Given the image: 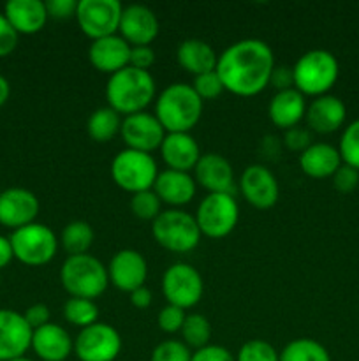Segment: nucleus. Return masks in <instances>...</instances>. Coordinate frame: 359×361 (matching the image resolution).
I'll list each match as a JSON object with an SVG mask.
<instances>
[{
  "mask_svg": "<svg viewBox=\"0 0 359 361\" xmlns=\"http://www.w3.org/2000/svg\"><path fill=\"white\" fill-rule=\"evenodd\" d=\"M275 63L273 49L263 39H241L218 55L217 74L225 90L239 97H253L270 85Z\"/></svg>",
  "mask_w": 359,
  "mask_h": 361,
  "instance_id": "nucleus-1",
  "label": "nucleus"
},
{
  "mask_svg": "<svg viewBox=\"0 0 359 361\" xmlns=\"http://www.w3.org/2000/svg\"><path fill=\"white\" fill-rule=\"evenodd\" d=\"M106 99L109 108L123 116L141 113L155 99V80L150 71L123 67L111 74L106 83Z\"/></svg>",
  "mask_w": 359,
  "mask_h": 361,
  "instance_id": "nucleus-2",
  "label": "nucleus"
},
{
  "mask_svg": "<svg viewBox=\"0 0 359 361\" xmlns=\"http://www.w3.org/2000/svg\"><path fill=\"white\" fill-rule=\"evenodd\" d=\"M201 115L203 101L189 83H171L155 99V116L165 133H190Z\"/></svg>",
  "mask_w": 359,
  "mask_h": 361,
  "instance_id": "nucleus-3",
  "label": "nucleus"
},
{
  "mask_svg": "<svg viewBox=\"0 0 359 361\" xmlns=\"http://www.w3.org/2000/svg\"><path fill=\"white\" fill-rule=\"evenodd\" d=\"M60 282L70 298L95 300L109 286L108 267L90 254L69 256L60 268Z\"/></svg>",
  "mask_w": 359,
  "mask_h": 361,
  "instance_id": "nucleus-4",
  "label": "nucleus"
},
{
  "mask_svg": "<svg viewBox=\"0 0 359 361\" xmlns=\"http://www.w3.org/2000/svg\"><path fill=\"white\" fill-rule=\"evenodd\" d=\"M294 88L303 95L320 97L334 87L340 74L336 56L327 49H310L292 66Z\"/></svg>",
  "mask_w": 359,
  "mask_h": 361,
  "instance_id": "nucleus-5",
  "label": "nucleus"
},
{
  "mask_svg": "<svg viewBox=\"0 0 359 361\" xmlns=\"http://www.w3.org/2000/svg\"><path fill=\"white\" fill-rule=\"evenodd\" d=\"M151 235L157 240L158 245L176 254L194 250L199 245L201 236H203L196 217L178 208L160 212V215L151 222Z\"/></svg>",
  "mask_w": 359,
  "mask_h": 361,
  "instance_id": "nucleus-6",
  "label": "nucleus"
},
{
  "mask_svg": "<svg viewBox=\"0 0 359 361\" xmlns=\"http://www.w3.org/2000/svg\"><path fill=\"white\" fill-rule=\"evenodd\" d=\"M158 168L153 155L144 152L125 150L118 152L111 161V178L120 189L130 194L153 189Z\"/></svg>",
  "mask_w": 359,
  "mask_h": 361,
  "instance_id": "nucleus-7",
  "label": "nucleus"
},
{
  "mask_svg": "<svg viewBox=\"0 0 359 361\" xmlns=\"http://www.w3.org/2000/svg\"><path fill=\"white\" fill-rule=\"evenodd\" d=\"M9 240L14 257L27 267L48 264L58 250V238L53 229L41 222H32L25 228L16 229Z\"/></svg>",
  "mask_w": 359,
  "mask_h": 361,
  "instance_id": "nucleus-8",
  "label": "nucleus"
},
{
  "mask_svg": "<svg viewBox=\"0 0 359 361\" xmlns=\"http://www.w3.org/2000/svg\"><path fill=\"white\" fill-rule=\"evenodd\" d=\"M194 217L201 235L218 240L234 231L239 219V208L232 194H208L199 203Z\"/></svg>",
  "mask_w": 359,
  "mask_h": 361,
  "instance_id": "nucleus-9",
  "label": "nucleus"
},
{
  "mask_svg": "<svg viewBox=\"0 0 359 361\" xmlns=\"http://www.w3.org/2000/svg\"><path fill=\"white\" fill-rule=\"evenodd\" d=\"M204 284L199 271L189 263H175L162 275V293L169 305L187 310L203 298Z\"/></svg>",
  "mask_w": 359,
  "mask_h": 361,
  "instance_id": "nucleus-10",
  "label": "nucleus"
},
{
  "mask_svg": "<svg viewBox=\"0 0 359 361\" xmlns=\"http://www.w3.org/2000/svg\"><path fill=\"white\" fill-rule=\"evenodd\" d=\"M122 353V337L111 324L95 323L74 338V355L80 361H115Z\"/></svg>",
  "mask_w": 359,
  "mask_h": 361,
  "instance_id": "nucleus-11",
  "label": "nucleus"
},
{
  "mask_svg": "<svg viewBox=\"0 0 359 361\" xmlns=\"http://www.w3.org/2000/svg\"><path fill=\"white\" fill-rule=\"evenodd\" d=\"M122 13L123 7L118 0H80L76 20L84 35L95 41L118 32Z\"/></svg>",
  "mask_w": 359,
  "mask_h": 361,
  "instance_id": "nucleus-12",
  "label": "nucleus"
},
{
  "mask_svg": "<svg viewBox=\"0 0 359 361\" xmlns=\"http://www.w3.org/2000/svg\"><path fill=\"white\" fill-rule=\"evenodd\" d=\"M165 129L155 115L148 111L134 113V115L123 116L120 136L125 141L127 148L144 154H151L160 148L165 137Z\"/></svg>",
  "mask_w": 359,
  "mask_h": 361,
  "instance_id": "nucleus-13",
  "label": "nucleus"
},
{
  "mask_svg": "<svg viewBox=\"0 0 359 361\" xmlns=\"http://www.w3.org/2000/svg\"><path fill=\"white\" fill-rule=\"evenodd\" d=\"M239 190L246 203L259 210H267L277 204L280 187L273 173L263 164H252L243 169L239 176Z\"/></svg>",
  "mask_w": 359,
  "mask_h": 361,
  "instance_id": "nucleus-14",
  "label": "nucleus"
},
{
  "mask_svg": "<svg viewBox=\"0 0 359 361\" xmlns=\"http://www.w3.org/2000/svg\"><path fill=\"white\" fill-rule=\"evenodd\" d=\"M37 196L23 187H11L0 192V224L6 228L16 229L35 222L39 214Z\"/></svg>",
  "mask_w": 359,
  "mask_h": 361,
  "instance_id": "nucleus-15",
  "label": "nucleus"
},
{
  "mask_svg": "<svg viewBox=\"0 0 359 361\" xmlns=\"http://www.w3.org/2000/svg\"><path fill=\"white\" fill-rule=\"evenodd\" d=\"M109 282L125 293L143 288L148 277V264L143 254L134 249H122L111 257L108 267Z\"/></svg>",
  "mask_w": 359,
  "mask_h": 361,
  "instance_id": "nucleus-16",
  "label": "nucleus"
},
{
  "mask_svg": "<svg viewBox=\"0 0 359 361\" xmlns=\"http://www.w3.org/2000/svg\"><path fill=\"white\" fill-rule=\"evenodd\" d=\"M32 331L23 314L11 309L0 310V361L23 358L30 349Z\"/></svg>",
  "mask_w": 359,
  "mask_h": 361,
  "instance_id": "nucleus-17",
  "label": "nucleus"
},
{
  "mask_svg": "<svg viewBox=\"0 0 359 361\" xmlns=\"http://www.w3.org/2000/svg\"><path fill=\"white\" fill-rule=\"evenodd\" d=\"M118 32L130 46H150L158 35L157 14L143 4H130L123 7Z\"/></svg>",
  "mask_w": 359,
  "mask_h": 361,
  "instance_id": "nucleus-18",
  "label": "nucleus"
},
{
  "mask_svg": "<svg viewBox=\"0 0 359 361\" xmlns=\"http://www.w3.org/2000/svg\"><path fill=\"white\" fill-rule=\"evenodd\" d=\"M194 180L208 194H232L234 192V171L224 155L203 154L194 168Z\"/></svg>",
  "mask_w": 359,
  "mask_h": 361,
  "instance_id": "nucleus-19",
  "label": "nucleus"
},
{
  "mask_svg": "<svg viewBox=\"0 0 359 361\" xmlns=\"http://www.w3.org/2000/svg\"><path fill=\"white\" fill-rule=\"evenodd\" d=\"M129 59L130 44L118 34L95 39L88 48V60L92 66L109 76L129 66Z\"/></svg>",
  "mask_w": 359,
  "mask_h": 361,
  "instance_id": "nucleus-20",
  "label": "nucleus"
},
{
  "mask_svg": "<svg viewBox=\"0 0 359 361\" xmlns=\"http://www.w3.org/2000/svg\"><path fill=\"white\" fill-rule=\"evenodd\" d=\"M345 118H347V108L336 95L326 94L313 97V101L306 104V126L319 134L334 133L344 126Z\"/></svg>",
  "mask_w": 359,
  "mask_h": 361,
  "instance_id": "nucleus-21",
  "label": "nucleus"
},
{
  "mask_svg": "<svg viewBox=\"0 0 359 361\" xmlns=\"http://www.w3.org/2000/svg\"><path fill=\"white\" fill-rule=\"evenodd\" d=\"M162 161L168 169L190 173L201 159V148L190 133H168L160 145Z\"/></svg>",
  "mask_w": 359,
  "mask_h": 361,
  "instance_id": "nucleus-22",
  "label": "nucleus"
},
{
  "mask_svg": "<svg viewBox=\"0 0 359 361\" xmlns=\"http://www.w3.org/2000/svg\"><path fill=\"white\" fill-rule=\"evenodd\" d=\"M30 349L42 361H65L74 353V341L65 328L49 323L32 331Z\"/></svg>",
  "mask_w": 359,
  "mask_h": 361,
  "instance_id": "nucleus-23",
  "label": "nucleus"
},
{
  "mask_svg": "<svg viewBox=\"0 0 359 361\" xmlns=\"http://www.w3.org/2000/svg\"><path fill=\"white\" fill-rule=\"evenodd\" d=\"M153 192L162 203L171 204V207H183L196 196V180L190 173L165 169V171H158L153 183Z\"/></svg>",
  "mask_w": 359,
  "mask_h": 361,
  "instance_id": "nucleus-24",
  "label": "nucleus"
},
{
  "mask_svg": "<svg viewBox=\"0 0 359 361\" xmlns=\"http://www.w3.org/2000/svg\"><path fill=\"white\" fill-rule=\"evenodd\" d=\"M4 16L18 34L25 35L41 32L49 18L46 4L41 0H9L4 7Z\"/></svg>",
  "mask_w": 359,
  "mask_h": 361,
  "instance_id": "nucleus-25",
  "label": "nucleus"
},
{
  "mask_svg": "<svg viewBox=\"0 0 359 361\" xmlns=\"http://www.w3.org/2000/svg\"><path fill=\"white\" fill-rule=\"evenodd\" d=\"M267 113H270V120L273 122V126H277L278 129L289 130L292 127H298L306 113L305 95L296 88L277 92L271 97Z\"/></svg>",
  "mask_w": 359,
  "mask_h": 361,
  "instance_id": "nucleus-26",
  "label": "nucleus"
},
{
  "mask_svg": "<svg viewBox=\"0 0 359 361\" xmlns=\"http://www.w3.org/2000/svg\"><path fill=\"white\" fill-rule=\"evenodd\" d=\"M341 164L340 152L329 143H312L299 154V168L312 178H329Z\"/></svg>",
  "mask_w": 359,
  "mask_h": 361,
  "instance_id": "nucleus-27",
  "label": "nucleus"
},
{
  "mask_svg": "<svg viewBox=\"0 0 359 361\" xmlns=\"http://www.w3.org/2000/svg\"><path fill=\"white\" fill-rule=\"evenodd\" d=\"M176 60L187 73L199 76V74L217 69L218 55L206 41L190 37L180 42L178 49H176Z\"/></svg>",
  "mask_w": 359,
  "mask_h": 361,
  "instance_id": "nucleus-28",
  "label": "nucleus"
},
{
  "mask_svg": "<svg viewBox=\"0 0 359 361\" xmlns=\"http://www.w3.org/2000/svg\"><path fill=\"white\" fill-rule=\"evenodd\" d=\"M122 120V115L116 113L113 108H109V106L95 109V111L88 116V136L94 141H97V143H108V141H111L116 134H120Z\"/></svg>",
  "mask_w": 359,
  "mask_h": 361,
  "instance_id": "nucleus-29",
  "label": "nucleus"
},
{
  "mask_svg": "<svg viewBox=\"0 0 359 361\" xmlns=\"http://www.w3.org/2000/svg\"><path fill=\"white\" fill-rule=\"evenodd\" d=\"M95 238L92 226L84 221H73L62 229L60 243L69 252V256H80L87 254Z\"/></svg>",
  "mask_w": 359,
  "mask_h": 361,
  "instance_id": "nucleus-30",
  "label": "nucleus"
},
{
  "mask_svg": "<svg viewBox=\"0 0 359 361\" xmlns=\"http://www.w3.org/2000/svg\"><path fill=\"white\" fill-rule=\"evenodd\" d=\"M280 361H331L329 353L313 338H296L280 351Z\"/></svg>",
  "mask_w": 359,
  "mask_h": 361,
  "instance_id": "nucleus-31",
  "label": "nucleus"
},
{
  "mask_svg": "<svg viewBox=\"0 0 359 361\" xmlns=\"http://www.w3.org/2000/svg\"><path fill=\"white\" fill-rule=\"evenodd\" d=\"M182 337H183V344L187 348L197 349L201 348H206L210 344V338H211V324L203 314H187L185 317V323L182 326Z\"/></svg>",
  "mask_w": 359,
  "mask_h": 361,
  "instance_id": "nucleus-32",
  "label": "nucleus"
},
{
  "mask_svg": "<svg viewBox=\"0 0 359 361\" xmlns=\"http://www.w3.org/2000/svg\"><path fill=\"white\" fill-rule=\"evenodd\" d=\"M63 317L67 319V323L83 330V328L97 323L99 309L94 300L69 298L63 303Z\"/></svg>",
  "mask_w": 359,
  "mask_h": 361,
  "instance_id": "nucleus-33",
  "label": "nucleus"
},
{
  "mask_svg": "<svg viewBox=\"0 0 359 361\" xmlns=\"http://www.w3.org/2000/svg\"><path fill=\"white\" fill-rule=\"evenodd\" d=\"M341 162L347 166H352L359 171V118L348 123L344 129L338 145Z\"/></svg>",
  "mask_w": 359,
  "mask_h": 361,
  "instance_id": "nucleus-34",
  "label": "nucleus"
},
{
  "mask_svg": "<svg viewBox=\"0 0 359 361\" xmlns=\"http://www.w3.org/2000/svg\"><path fill=\"white\" fill-rule=\"evenodd\" d=\"M130 212L136 215L141 221H151L160 215L162 212V201L158 200L153 189L143 190V192H136L130 197Z\"/></svg>",
  "mask_w": 359,
  "mask_h": 361,
  "instance_id": "nucleus-35",
  "label": "nucleus"
},
{
  "mask_svg": "<svg viewBox=\"0 0 359 361\" xmlns=\"http://www.w3.org/2000/svg\"><path fill=\"white\" fill-rule=\"evenodd\" d=\"M236 361H280V353L270 342L253 338L239 348Z\"/></svg>",
  "mask_w": 359,
  "mask_h": 361,
  "instance_id": "nucleus-36",
  "label": "nucleus"
},
{
  "mask_svg": "<svg viewBox=\"0 0 359 361\" xmlns=\"http://www.w3.org/2000/svg\"><path fill=\"white\" fill-rule=\"evenodd\" d=\"M192 360V351L187 348L182 341H169L160 342L157 348L151 351V361H190Z\"/></svg>",
  "mask_w": 359,
  "mask_h": 361,
  "instance_id": "nucleus-37",
  "label": "nucleus"
},
{
  "mask_svg": "<svg viewBox=\"0 0 359 361\" xmlns=\"http://www.w3.org/2000/svg\"><path fill=\"white\" fill-rule=\"evenodd\" d=\"M192 88L196 90V94L199 95L201 101H213V99L220 97L222 92L225 90L222 80L218 78L217 71H210V73L199 74V76H194Z\"/></svg>",
  "mask_w": 359,
  "mask_h": 361,
  "instance_id": "nucleus-38",
  "label": "nucleus"
},
{
  "mask_svg": "<svg viewBox=\"0 0 359 361\" xmlns=\"http://www.w3.org/2000/svg\"><path fill=\"white\" fill-rule=\"evenodd\" d=\"M185 310L180 309L175 305H165L164 309H160L157 316V324L164 334H178L182 331L183 323H185Z\"/></svg>",
  "mask_w": 359,
  "mask_h": 361,
  "instance_id": "nucleus-39",
  "label": "nucleus"
},
{
  "mask_svg": "<svg viewBox=\"0 0 359 361\" xmlns=\"http://www.w3.org/2000/svg\"><path fill=\"white\" fill-rule=\"evenodd\" d=\"M331 178H333V185L338 192H352L359 185V171L347 164H341Z\"/></svg>",
  "mask_w": 359,
  "mask_h": 361,
  "instance_id": "nucleus-40",
  "label": "nucleus"
},
{
  "mask_svg": "<svg viewBox=\"0 0 359 361\" xmlns=\"http://www.w3.org/2000/svg\"><path fill=\"white\" fill-rule=\"evenodd\" d=\"M18 37H20V34L14 30L7 18L0 13V56L11 55L16 49Z\"/></svg>",
  "mask_w": 359,
  "mask_h": 361,
  "instance_id": "nucleus-41",
  "label": "nucleus"
},
{
  "mask_svg": "<svg viewBox=\"0 0 359 361\" xmlns=\"http://www.w3.org/2000/svg\"><path fill=\"white\" fill-rule=\"evenodd\" d=\"M44 4L49 18H55V20L76 18L77 0H48V2Z\"/></svg>",
  "mask_w": 359,
  "mask_h": 361,
  "instance_id": "nucleus-42",
  "label": "nucleus"
},
{
  "mask_svg": "<svg viewBox=\"0 0 359 361\" xmlns=\"http://www.w3.org/2000/svg\"><path fill=\"white\" fill-rule=\"evenodd\" d=\"M190 361H236V358L229 349L222 348V345L208 344L206 348L194 351Z\"/></svg>",
  "mask_w": 359,
  "mask_h": 361,
  "instance_id": "nucleus-43",
  "label": "nucleus"
},
{
  "mask_svg": "<svg viewBox=\"0 0 359 361\" xmlns=\"http://www.w3.org/2000/svg\"><path fill=\"white\" fill-rule=\"evenodd\" d=\"M155 63V51L151 46H130L129 66L148 71Z\"/></svg>",
  "mask_w": 359,
  "mask_h": 361,
  "instance_id": "nucleus-44",
  "label": "nucleus"
},
{
  "mask_svg": "<svg viewBox=\"0 0 359 361\" xmlns=\"http://www.w3.org/2000/svg\"><path fill=\"white\" fill-rule=\"evenodd\" d=\"M270 85L277 92L289 90L294 88V74H292V67L289 66H275L271 71Z\"/></svg>",
  "mask_w": 359,
  "mask_h": 361,
  "instance_id": "nucleus-45",
  "label": "nucleus"
},
{
  "mask_svg": "<svg viewBox=\"0 0 359 361\" xmlns=\"http://www.w3.org/2000/svg\"><path fill=\"white\" fill-rule=\"evenodd\" d=\"M23 317L32 330H37V328H42L46 326V324H49V317H51V314H49V309L44 305V303H35V305H30L27 310H25Z\"/></svg>",
  "mask_w": 359,
  "mask_h": 361,
  "instance_id": "nucleus-46",
  "label": "nucleus"
},
{
  "mask_svg": "<svg viewBox=\"0 0 359 361\" xmlns=\"http://www.w3.org/2000/svg\"><path fill=\"white\" fill-rule=\"evenodd\" d=\"M285 145H287L291 150H299L303 152L305 148H308L310 145V134L308 130L299 129V127H292V129L285 130Z\"/></svg>",
  "mask_w": 359,
  "mask_h": 361,
  "instance_id": "nucleus-47",
  "label": "nucleus"
},
{
  "mask_svg": "<svg viewBox=\"0 0 359 361\" xmlns=\"http://www.w3.org/2000/svg\"><path fill=\"white\" fill-rule=\"evenodd\" d=\"M151 300H153V295H151V291L146 286L137 288L136 291L130 293V303H132V307H136V309H148V307L151 305Z\"/></svg>",
  "mask_w": 359,
  "mask_h": 361,
  "instance_id": "nucleus-48",
  "label": "nucleus"
},
{
  "mask_svg": "<svg viewBox=\"0 0 359 361\" xmlns=\"http://www.w3.org/2000/svg\"><path fill=\"white\" fill-rule=\"evenodd\" d=\"M13 247H11V240L6 238V236L0 235V270L6 268L7 264L13 261Z\"/></svg>",
  "mask_w": 359,
  "mask_h": 361,
  "instance_id": "nucleus-49",
  "label": "nucleus"
},
{
  "mask_svg": "<svg viewBox=\"0 0 359 361\" xmlns=\"http://www.w3.org/2000/svg\"><path fill=\"white\" fill-rule=\"evenodd\" d=\"M9 95H11L9 81H7L6 76H2V74H0V106L6 104L7 99H9Z\"/></svg>",
  "mask_w": 359,
  "mask_h": 361,
  "instance_id": "nucleus-50",
  "label": "nucleus"
},
{
  "mask_svg": "<svg viewBox=\"0 0 359 361\" xmlns=\"http://www.w3.org/2000/svg\"><path fill=\"white\" fill-rule=\"evenodd\" d=\"M11 361H32V360L25 358V356H23V358H16V360H11Z\"/></svg>",
  "mask_w": 359,
  "mask_h": 361,
  "instance_id": "nucleus-51",
  "label": "nucleus"
}]
</instances>
